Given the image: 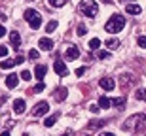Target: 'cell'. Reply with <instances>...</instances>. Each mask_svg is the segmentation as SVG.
<instances>
[{
  "instance_id": "cell-1",
  "label": "cell",
  "mask_w": 146,
  "mask_h": 136,
  "mask_svg": "<svg viewBox=\"0 0 146 136\" xmlns=\"http://www.w3.org/2000/svg\"><path fill=\"white\" fill-rule=\"evenodd\" d=\"M144 125H146V115L144 114H135L121 125V129L123 131H141Z\"/></svg>"
},
{
  "instance_id": "cell-2",
  "label": "cell",
  "mask_w": 146,
  "mask_h": 136,
  "mask_svg": "<svg viewBox=\"0 0 146 136\" xmlns=\"http://www.w3.org/2000/svg\"><path fill=\"white\" fill-rule=\"evenodd\" d=\"M123 27H125V17L119 15V13H114L108 21H106V25H104V28H106V32H108V34L119 32Z\"/></svg>"
},
{
  "instance_id": "cell-3",
  "label": "cell",
  "mask_w": 146,
  "mask_h": 136,
  "mask_svg": "<svg viewBox=\"0 0 146 136\" xmlns=\"http://www.w3.org/2000/svg\"><path fill=\"white\" fill-rule=\"evenodd\" d=\"M23 17H25V21L31 25V28H40V25H42V17H40V13H38L36 10H33V8H29V10H25V13H23Z\"/></svg>"
},
{
  "instance_id": "cell-4",
  "label": "cell",
  "mask_w": 146,
  "mask_h": 136,
  "mask_svg": "<svg viewBox=\"0 0 146 136\" xmlns=\"http://www.w3.org/2000/svg\"><path fill=\"white\" fill-rule=\"evenodd\" d=\"M80 11L86 17H95L99 13V6L95 0H82L80 2Z\"/></svg>"
},
{
  "instance_id": "cell-5",
  "label": "cell",
  "mask_w": 146,
  "mask_h": 136,
  "mask_svg": "<svg viewBox=\"0 0 146 136\" xmlns=\"http://www.w3.org/2000/svg\"><path fill=\"white\" fill-rule=\"evenodd\" d=\"M48 112H49V104L46 102V100H42V102H38L36 106H34L33 115H34V117H40V115H46Z\"/></svg>"
},
{
  "instance_id": "cell-6",
  "label": "cell",
  "mask_w": 146,
  "mask_h": 136,
  "mask_svg": "<svg viewBox=\"0 0 146 136\" xmlns=\"http://www.w3.org/2000/svg\"><path fill=\"white\" fill-rule=\"evenodd\" d=\"M53 70H55V74L57 76H68V68H66V64L65 62H61V60H55L53 62Z\"/></svg>"
},
{
  "instance_id": "cell-7",
  "label": "cell",
  "mask_w": 146,
  "mask_h": 136,
  "mask_svg": "<svg viewBox=\"0 0 146 136\" xmlns=\"http://www.w3.org/2000/svg\"><path fill=\"white\" fill-rule=\"evenodd\" d=\"M99 85H101L104 91H112V89L116 87V81H114L112 78H101V79H99Z\"/></svg>"
},
{
  "instance_id": "cell-8",
  "label": "cell",
  "mask_w": 146,
  "mask_h": 136,
  "mask_svg": "<svg viewBox=\"0 0 146 136\" xmlns=\"http://www.w3.org/2000/svg\"><path fill=\"white\" fill-rule=\"evenodd\" d=\"M38 47L42 49V51H51V49H53V40L40 38V40H38Z\"/></svg>"
},
{
  "instance_id": "cell-9",
  "label": "cell",
  "mask_w": 146,
  "mask_h": 136,
  "mask_svg": "<svg viewBox=\"0 0 146 136\" xmlns=\"http://www.w3.org/2000/svg\"><path fill=\"white\" fill-rule=\"evenodd\" d=\"M78 57H80V49L76 47V45H66V59L74 60Z\"/></svg>"
},
{
  "instance_id": "cell-10",
  "label": "cell",
  "mask_w": 146,
  "mask_h": 136,
  "mask_svg": "<svg viewBox=\"0 0 146 136\" xmlns=\"http://www.w3.org/2000/svg\"><path fill=\"white\" fill-rule=\"evenodd\" d=\"M46 72H48V66L46 64H38L36 68H34V78H36L38 81H42L44 76H46Z\"/></svg>"
},
{
  "instance_id": "cell-11",
  "label": "cell",
  "mask_w": 146,
  "mask_h": 136,
  "mask_svg": "<svg viewBox=\"0 0 146 136\" xmlns=\"http://www.w3.org/2000/svg\"><path fill=\"white\" fill-rule=\"evenodd\" d=\"M10 42H11V45H13V49L19 53V45H21V36H19V32H10Z\"/></svg>"
},
{
  "instance_id": "cell-12",
  "label": "cell",
  "mask_w": 146,
  "mask_h": 136,
  "mask_svg": "<svg viewBox=\"0 0 146 136\" xmlns=\"http://www.w3.org/2000/svg\"><path fill=\"white\" fill-rule=\"evenodd\" d=\"M25 108H27V104H25L23 98H15V100H13V112H15V114H23Z\"/></svg>"
},
{
  "instance_id": "cell-13",
  "label": "cell",
  "mask_w": 146,
  "mask_h": 136,
  "mask_svg": "<svg viewBox=\"0 0 146 136\" xmlns=\"http://www.w3.org/2000/svg\"><path fill=\"white\" fill-rule=\"evenodd\" d=\"M17 83H19V76H17V74H10V76L6 78V85H8V89L17 87Z\"/></svg>"
},
{
  "instance_id": "cell-14",
  "label": "cell",
  "mask_w": 146,
  "mask_h": 136,
  "mask_svg": "<svg viewBox=\"0 0 146 136\" xmlns=\"http://www.w3.org/2000/svg\"><path fill=\"white\" fill-rule=\"evenodd\" d=\"M125 11L131 13V15H139V13L142 11V8L139 4H127V6H125Z\"/></svg>"
},
{
  "instance_id": "cell-15",
  "label": "cell",
  "mask_w": 146,
  "mask_h": 136,
  "mask_svg": "<svg viewBox=\"0 0 146 136\" xmlns=\"http://www.w3.org/2000/svg\"><path fill=\"white\" fill-rule=\"evenodd\" d=\"M104 44H106V47H108L110 51H114V49H118V47H119V40H118V38H108L106 42H104Z\"/></svg>"
},
{
  "instance_id": "cell-16",
  "label": "cell",
  "mask_w": 146,
  "mask_h": 136,
  "mask_svg": "<svg viewBox=\"0 0 146 136\" xmlns=\"http://www.w3.org/2000/svg\"><path fill=\"white\" fill-rule=\"evenodd\" d=\"M110 106H112V98H108V97L99 98V108H110Z\"/></svg>"
},
{
  "instance_id": "cell-17",
  "label": "cell",
  "mask_w": 146,
  "mask_h": 136,
  "mask_svg": "<svg viewBox=\"0 0 146 136\" xmlns=\"http://www.w3.org/2000/svg\"><path fill=\"white\" fill-rule=\"evenodd\" d=\"M0 66H2V70H10L15 66V59H4V62H0Z\"/></svg>"
},
{
  "instance_id": "cell-18",
  "label": "cell",
  "mask_w": 146,
  "mask_h": 136,
  "mask_svg": "<svg viewBox=\"0 0 146 136\" xmlns=\"http://www.w3.org/2000/svg\"><path fill=\"white\" fill-rule=\"evenodd\" d=\"M104 123H106L104 119H101V121H91V123L87 125V131H95V129H101Z\"/></svg>"
},
{
  "instance_id": "cell-19",
  "label": "cell",
  "mask_w": 146,
  "mask_h": 136,
  "mask_svg": "<svg viewBox=\"0 0 146 136\" xmlns=\"http://www.w3.org/2000/svg\"><path fill=\"white\" fill-rule=\"evenodd\" d=\"M66 89H63V87H59L57 91H55V100H63V98H66Z\"/></svg>"
},
{
  "instance_id": "cell-20",
  "label": "cell",
  "mask_w": 146,
  "mask_h": 136,
  "mask_svg": "<svg viewBox=\"0 0 146 136\" xmlns=\"http://www.w3.org/2000/svg\"><path fill=\"white\" fill-rule=\"evenodd\" d=\"M112 106H116V108H119V110H121V108H123V106H125V97L114 98V100H112Z\"/></svg>"
},
{
  "instance_id": "cell-21",
  "label": "cell",
  "mask_w": 146,
  "mask_h": 136,
  "mask_svg": "<svg viewBox=\"0 0 146 136\" xmlns=\"http://www.w3.org/2000/svg\"><path fill=\"white\" fill-rule=\"evenodd\" d=\"M55 121H57V115H51V117H46V121H44V127H53L55 125Z\"/></svg>"
},
{
  "instance_id": "cell-22",
  "label": "cell",
  "mask_w": 146,
  "mask_h": 136,
  "mask_svg": "<svg viewBox=\"0 0 146 136\" xmlns=\"http://www.w3.org/2000/svg\"><path fill=\"white\" fill-rule=\"evenodd\" d=\"M48 2L53 6V8H63V6H65L68 0H48Z\"/></svg>"
},
{
  "instance_id": "cell-23",
  "label": "cell",
  "mask_w": 146,
  "mask_h": 136,
  "mask_svg": "<svg viewBox=\"0 0 146 136\" xmlns=\"http://www.w3.org/2000/svg\"><path fill=\"white\" fill-rule=\"evenodd\" d=\"M135 98L137 100H146V89H137Z\"/></svg>"
},
{
  "instance_id": "cell-24",
  "label": "cell",
  "mask_w": 146,
  "mask_h": 136,
  "mask_svg": "<svg viewBox=\"0 0 146 136\" xmlns=\"http://www.w3.org/2000/svg\"><path fill=\"white\" fill-rule=\"evenodd\" d=\"M76 34H78V36H86V34H87L86 25H78V27H76Z\"/></svg>"
},
{
  "instance_id": "cell-25",
  "label": "cell",
  "mask_w": 146,
  "mask_h": 136,
  "mask_svg": "<svg viewBox=\"0 0 146 136\" xmlns=\"http://www.w3.org/2000/svg\"><path fill=\"white\" fill-rule=\"evenodd\" d=\"M133 81H135V79H133L131 74H127V76L123 74V76H121V85H123V87H125V83H133Z\"/></svg>"
},
{
  "instance_id": "cell-26",
  "label": "cell",
  "mask_w": 146,
  "mask_h": 136,
  "mask_svg": "<svg viewBox=\"0 0 146 136\" xmlns=\"http://www.w3.org/2000/svg\"><path fill=\"white\" fill-rule=\"evenodd\" d=\"M55 28H57V21H49L48 25H46V32H53Z\"/></svg>"
},
{
  "instance_id": "cell-27",
  "label": "cell",
  "mask_w": 146,
  "mask_h": 136,
  "mask_svg": "<svg viewBox=\"0 0 146 136\" xmlns=\"http://www.w3.org/2000/svg\"><path fill=\"white\" fill-rule=\"evenodd\" d=\"M44 89H46V85H44L42 81H38L36 85H34V89H33V91H31V93H42Z\"/></svg>"
},
{
  "instance_id": "cell-28",
  "label": "cell",
  "mask_w": 146,
  "mask_h": 136,
  "mask_svg": "<svg viewBox=\"0 0 146 136\" xmlns=\"http://www.w3.org/2000/svg\"><path fill=\"white\" fill-rule=\"evenodd\" d=\"M108 51H104V49H99V51H97V57H99V59H101V60H104V59H108Z\"/></svg>"
},
{
  "instance_id": "cell-29",
  "label": "cell",
  "mask_w": 146,
  "mask_h": 136,
  "mask_svg": "<svg viewBox=\"0 0 146 136\" xmlns=\"http://www.w3.org/2000/svg\"><path fill=\"white\" fill-rule=\"evenodd\" d=\"M99 45H101V40L99 38H93L91 42H89V47L91 49H99Z\"/></svg>"
},
{
  "instance_id": "cell-30",
  "label": "cell",
  "mask_w": 146,
  "mask_h": 136,
  "mask_svg": "<svg viewBox=\"0 0 146 136\" xmlns=\"http://www.w3.org/2000/svg\"><path fill=\"white\" fill-rule=\"evenodd\" d=\"M38 57H40V53H38L36 49H31V51H29V59L31 60H36Z\"/></svg>"
},
{
  "instance_id": "cell-31",
  "label": "cell",
  "mask_w": 146,
  "mask_h": 136,
  "mask_svg": "<svg viewBox=\"0 0 146 136\" xmlns=\"http://www.w3.org/2000/svg\"><path fill=\"white\" fill-rule=\"evenodd\" d=\"M21 79H23V81H29V79H33V78H31V72H29V70H23V72H21Z\"/></svg>"
},
{
  "instance_id": "cell-32",
  "label": "cell",
  "mask_w": 146,
  "mask_h": 136,
  "mask_svg": "<svg viewBox=\"0 0 146 136\" xmlns=\"http://www.w3.org/2000/svg\"><path fill=\"white\" fill-rule=\"evenodd\" d=\"M137 44H139V47H146V36H139Z\"/></svg>"
},
{
  "instance_id": "cell-33",
  "label": "cell",
  "mask_w": 146,
  "mask_h": 136,
  "mask_svg": "<svg viewBox=\"0 0 146 136\" xmlns=\"http://www.w3.org/2000/svg\"><path fill=\"white\" fill-rule=\"evenodd\" d=\"M0 57H2V59L8 57V47H6V45H0Z\"/></svg>"
},
{
  "instance_id": "cell-34",
  "label": "cell",
  "mask_w": 146,
  "mask_h": 136,
  "mask_svg": "<svg viewBox=\"0 0 146 136\" xmlns=\"http://www.w3.org/2000/svg\"><path fill=\"white\" fill-rule=\"evenodd\" d=\"M99 110L101 108H99L97 104H91V106H89V112H91V114H99Z\"/></svg>"
},
{
  "instance_id": "cell-35",
  "label": "cell",
  "mask_w": 146,
  "mask_h": 136,
  "mask_svg": "<svg viewBox=\"0 0 146 136\" xmlns=\"http://www.w3.org/2000/svg\"><path fill=\"white\" fill-rule=\"evenodd\" d=\"M84 74H86V68H84V66L76 68V76H78V78H80V76H84Z\"/></svg>"
},
{
  "instance_id": "cell-36",
  "label": "cell",
  "mask_w": 146,
  "mask_h": 136,
  "mask_svg": "<svg viewBox=\"0 0 146 136\" xmlns=\"http://www.w3.org/2000/svg\"><path fill=\"white\" fill-rule=\"evenodd\" d=\"M23 60H25V57H23V55H17L15 57V64H21Z\"/></svg>"
},
{
  "instance_id": "cell-37",
  "label": "cell",
  "mask_w": 146,
  "mask_h": 136,
  "mask_svg": "<svg viewBox=\"0 0 146 136\" xmlns=\"http://www.w3.org/2000/svg\"><path fill=\"white\" fill-rule=\"evenodd\" d=\"M99 136H116V134H114V132H101Z\"/></svg>"
},
{
  "instance_id": "cell-38",
  "label": "cell",
  "mask_w": 146,
  "mask_h": 136,
  "mask_svg": "<svg viewBox=\"0 0 146 136\" xmlns=\"http://www.w3.org/2000/svg\"><path fill=\"white\" fill-rule=\"evenodd\" d=\"M4 34H6V28L2 27V25H0V36H4Z\"/></svg>"
},
{
  "instance_id": "cell-39",
  "label": "cell",
  "mask_w": 146,
  "mask_h": 136,
  "mask_svg": "<svg viewBox=\"0 0 146 136\" xmlns=\"http://www.w3.org/2000/svg\"><path fill=\"white\" fill-rule=\"evenodd\" d=\"M0 136H10V131H4V132H0Z\"/></svg>"
},
{
  "instance_id": "cell-40",
  "label": "cell",
  "mask_w": 146,
  "mask_h": 136,
  "mask_svg": "<svg viewBox=\"0 0 146 136\" xmlns=\"http://www.w3.org/2000/svg\"><path fill=\"white\" fill-rule=\"evenodd\" d=\"M101 2H104V4H110V2H112V0H101Z\"/></svg>"
},
{
  "instance_id": "cell-41",
  "label": "cell",
  "mask_w": 146,
  "mask_h": 136,
  "mask_svg": "<svg viewBox=\"0 0 146 136\" xmlns=\"http://www.w3.org/2000/svg\"><path fill=\"white\" fill-rule=\"evenodd\" d=\"M23 136H29V134H23Z\"/></svg>"
},
{
  "instance_id": "cell-42",
  "label": "cell",
  "mask_w": 146,
  "mask_h": 136,
  "mask_svg": "<svg viewBox=\"0 0 146 136\" xmlns=\"http://www.w3.org/2000/svg\"><path fill=\"white\" fill-rule=\"evenodd\" d=\"M63 136H66V134H63Z\"/></svg>"
},
{
  "instance_id": "cell-43",
  "label": "cell",
  "mask_w": 146,
  "mask_h": 136,
  "mask_svg": "<svg viewBox=\"0 0 146 136\" xmlns=\"http://www.w3.org/2000/svg\"><path fill=\"white\" fill-rule=\"evenodd\" d=\"M123 2H125V0H123Z\"/></svg>"
}]
</instances>
